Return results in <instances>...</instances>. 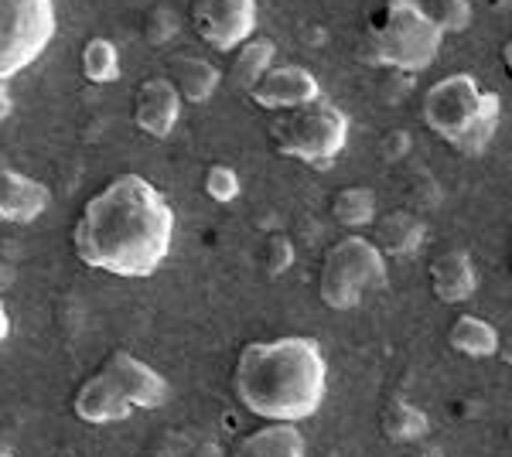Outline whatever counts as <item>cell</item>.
<instances>
[{"label": "cell", "mask_w": 512, "mask_h": 457, "mask_svg": "<svg viewBox=\"0 0 512 457\" xmlns=\"http://www.w3.org/2000/svg\"><path fill=\"white\" fill-rule=\"evenodd\" d=\"M175 243V209L147 178L120 174L82 205L72 226L79 263L140 280L164 267Z\"/></svg>", "instance_id": "1"}, {"label": "cell", "mask_w": 512, "mask_h": 457, "mask_svg": "<svg viewBox=\"0 0 512 457\" xmlns=\"http://www.w3.org/2000/svg\"><path fill=\"white\" fill-rule=\"evenodd\" d=\"M328 362L315 338L287 335L243 345L233 369L236 400L260 420L301 423L325 403Z\"/></svg>", "instance_id": "2"}, {"label": "cell", "mask_w": 512, "mask_h": 457, "mask_svg": "<svg viewBox=\"0 0 512 457\" xmlns=\"http://www.w3.org/2000/svg\"><path fill=\"white\" fill-rule=\"evenodd\" d=\"M171 400V386L154 365L134 352H113L72 396V410L82 423L106 427L127 420L134 410H158Z\"/></svg>", "instance_id": "3"}, {"label": "cell", "mask_w": 512, "mask_h": 457, "mask_svg": "<svg viewBox=\"0 0 512 457\" xmlns=\"http://www.w3.org/2000/svg\"><path fill=\"white\" fill-rule=\"evenodd\" d=\"M420 116H424L427 130L444 144H451L458 154L478 157L502 123V99L468 72H454L427 89Z\"/></svg>", "instance_id": "4"}, {"label": "cell", "mask_w": 512, "mask_h": 457, "mask_svg": "<svg viewBox=\"0 0 512 457\" xmlns=\"http://www.w3.org/2000/svg\"><path fill=\"white\" fill-rule=\"evenodd\" d=\"M444 45V31L427 18L417 0H386L369 21L366 41L359 45V58L373 69L390 72H424L434 65Z\"/></svg>", "instance_id": "5"}, {"label": "cell", "mask_w": 512, "mask_h": 457, "mask_svg": "<svg viewBox=\"0 0 512 457\" xmlns=\"http://www.w3.org/2000/svg\"><path fill=\"white\" fill-rule=\"evenodd\" d=\"M270 140L277 154L294 157L311 168H328L349 144V116L332 99L318 96L311 103L280 110L270 123Z\"/></svg>", "instance_id": "6"}, {"label": "cell", "mask_w": 512, "mask_h": 457, "mask_svg": "<svg viewBox=\"0 0 512 457\" xmlns=\"http://www.w3.org/2000/svg\"><path fill=\"white\" fill-rule=\"evenodd\" d=\"M386 284V256L379 253L373 239L349 232L328 249L318 270V297L332 311H349Z\"/></svg>", "instance_id": "7"}, {"label": "cell", "mask_w": 512, "mask_h": 457, "mask_svg": "<svg viewBox=\"0 0 512 457\" xmlns=\"http://www.w3.org/2000/svg\"><path fill=\"white\" fill-rule=\"evenodd\" d=\"M55 0H0V79H14L52 45Z\"/></svg>", "instance_id": "8"}, {"label": "cell", "mask_w": 512, "mask_h": 457, "mask_svg": "<svg viewBox=\"0 0 512 457\" xmlns=\"http://www.w3.org/2000/svg\"><path fill=\"white\" fill-rule=\"evenodd\" d=\"M195 35L216 52H236L256 31V0H192Z\"/></svg>", "instance_id": "9"}, {"label": "cell", "mask_w": 512, "mask_h": 457, "mask_svg": "<svg viewBox=\"0 0 512 457\" xmlns=\"http://www.w3.org/2000/svg\"><path fill=\"white\" fill-rule=\"evenodd\" d=\"M260 110H291V106L311 103L321 96V82L315 72H308L304 65H270L260 76V82L246 93Z\"/></svg>", "instance_id": "10"}, {"label": "cell", "mask_w": 512, "mask_h": 457, "mask_svg": "<svg viewBox=\"0 0 512 457\" xmlns=\"http://www.w3.org/2000/svg\"><path fill=\"white\" fill-rule=\"evenodd\" d=\"M181 116V96L175 82L168 76H151L137 86L134 93V123L137 130H144L147 137L164 140L171 137Z\"/></svg>", "instance_id": "11"}, {"label": "cell", "mask_w": 512, "mask_h": 457, "mask_svg": "<svg viewBox=\"0 0 512 457\" xmlns=\"http://www.w3.org/2000/svg\"><path fill=\"white\" fill-rule=\"evenodd\" d=\"M48 202H52L48 185H41V181L14 168H0V222L28 226V222L45 215Z\"/></svg>", "instance_id": "12"}, {"label": "cell", "mask_w": 512, "mask_h": 457, "mask_svg": "<svg viewBox=\"0 0 512 457\" xmlns=\"http://www.w3.org/2000/svg\"><path fill=\"white\" fill-rule=\"evenodd\" d=\"M478 287V273L468 249H448L431 263V290L441 304H465Z\"/></svg>", "instance_id": "13"}, {"label": "cell", "mask_w": 512, "mask_h": 457, "mask_svg": "<svg viewBox=\"0 0 512 457\" xmlns=\"http://www.w3.org/2000/svg\"><path fill=\"white\" fill-rule=\"evenodd\" d=\"M229 457H308V444L297 423H267L239 440Z\"/></svg>", "instance_id": "14"}, {"label": "cell", "mask_w": 512, "mask_h": 457, "mask_svg": "<svg viewBox=\"0 0 512 457\" xmlns=\"http://www.w3.org/2000/svg\"><path fill=\"white\" fill-rule=\"evenodd\" d=\"M168 79L175 82L181 99H188V103H209L212 93H216L219 82H222V72L209 62V58L181 52V55H175V62H171Z\"/></svg>", "instance_id": "15"}, {"label": "cell", "mask_w": 512, "mask_h": 457, "mask_svg": "<svg viewBox=\"0 0 512 457\" xmlns=\"http://www.w3.org/2000/svg\"><path fill=\"white\" fill-rule=\"evenodd\" d=\"M424 222L417 219L414 212L400 209V212H390L386 219H379L376 226V249L383 256H414L420 246H424Z\"/></svg>", "instance_id": "16"}, {"label": "cell", "mask_w": 512, "mask_h": 457, "mask_svg": "<svg viewBox=\"0 0 512 457\" xmlns=\"http://www.w3.org/2000/svg\"><path fill=\"white\" fill-rule=\"evenodd\" d=\"M448 345L454 352L468 355V359H492V355L499 352V331H495L485 318L458 314L448 328Z\"/></svg>", "instance_id": "17"}, {"label": "cell", "mask_w": 512, "mask_h": 457, "mask_svg": "<svg viewBox=\"0 0 512 457\" xmlns=\"http://www.w3.org/2000/svg\"><path fill=\"white\" fill-rule=\"evenodd\" d=\"M277 58V45L270 38H246L243 45L236 48L233 69H229V82L239 89V93H250V89L260 82L263 72L274 65Z\"/></svg>", "instance_id": "18"}, {"label": "cell", "mask_w": 512, "mask_h": 457, "mask_svg": "<svg viewBox=\"0 0 512 457\" xmlns=\"http://www.w3.org/2000/svg\"><path fill=\"white\" fill-rule=\"evenodd\" d=\"M332 219L342 229H366L376 219V191L349 185L332 195Z\"/></svg>", "instance_id": "19"}, {"label": "cell", "mask_w": 512, "mask_h": 457, "mask_svg": "<svg viewBox=\"0 0 512 457\" xmlns=\"http://www.w3.org/2000/svg\"><path fill=\"white\" fill-rule=\"evenodd\" d=\"M82 76L96 86H110L120 79V52L110 38H89L82 45Z\"/></svg>", "instance_id": "20"}, {"label": "cell", "mask_w": 512, "mask_h": 457, "mask_svg": "<svg viewBox=\"0 0 512 457\" xmlns=\"http://www.w3.org/2000/svg\"><path fill=\"white\" fill-rule=\"evenodd\" d=\"M383 434L390 440H400V444L424 437L427 434V413L396 396V400L386 403V410H383Z\"/></svg>", "instance_id": "21"}, {"label": "cell", "mask_w": 512, "mask_h": 457, "mask_svg": "<svg viewBox=\"0 0 512 457\" xmlns=\"http://www.w3.org/2000/svg\"><path fill=\"white\" fill-rule=\"evenodd\" d=\"M424 14L431 18L444 35H458L472 24V4L468 0H417Z\"/></svg>", "instance_id": "22"}, {"label": "cell", "mask_w": 512, "mask_h": 457, "mask_svg": "<svg viewBox=\"0 0 512 457\" xmlns=\"http://www.w3.org/2000/svg\"><path fill=\"white\" fill-rule=\"evenodd\" d=\"M256 263H260V270L267 273V277H280V273L291 270L294 267L291 236H284V232H270V236L260 243V249H256Z\"/></svg>", "instance_id": "23"}, {"label": "cell", "mask_w": 512, "mask_h": 457, "mask_svg": "<svg viewBox=\"0 0 512 457\" xmlns=\"http://www.w3.org/2000/svg\"><path fill=\"white\" fill-rule=\"evenodd\" d=\"M202 188L216 205L236 202L239 191H243V185H239V174L229 168V164H209V168H205V178H202Z\"/></svg>", "instance_id": "24"}, {"label": "cell", "mask_w": 512, "mask_h": 457, "mask_svg": "<svg viewBox=\"0 0 512 457\" xmlns=\"http://www.w3.org/2000/svg\"><path fill=\"white\" fill-rule=\"evenodd\" d=\"M175 35H178V14L171 11L168 4L151 7V14L144 18V38H147V45L161 48V45H168V41L175 38Z\"/></svg>", "instance_id": "25"}, {"label": "cell", "mask_w": 512, "mask_h": 457, "mask_svg": "<svg viewBox=\"0 0 512 457\" xmlns=\"http://www.w3.org/2000/svg\"><path fill=\"white\" fill-rule=\"evenodd\" d=\"M147 457H185V451L178 447V437H161L158 444L151 447V454Z\"/></svg>", "instance_id": "26"}, {"label": "cell", "mask_w": 512, "mask_h": 457, "mask_svg": "<svg viewBox=\"0 0 512 457\" xmlns=\"http://www.w3.org/2000/svg\"><path fill=\"white\" fill-rule=\"evenodd\" d=\"M11 338V314H7V304H4V297H0V345Z\"/></svg>", "instance_id": "27"}, {"label": "cell", "mask_w": 512, "mask_h": 457, "mask_svg": "<svg viewBox=\"0 0 512 457\" xmlns=\"http://www.w3.org/2000/svg\"><path fill=\"white\" fill-rule=\"evenodd\" d=\"M11 89H7V82L0 79V120H7V113H11Z\"/></svg>", "instance_id": "28"}, {"label": "cell", "mask_w": 512, "mask_h": 457, "mask_svg": "<svg viewBox=\"0 0 512 457\" xmlns=\"http://www.w3.org/2000/svg\"><path fill=\"white\" fill-rule=\"evenodd\" d=\"M188 457H222V451H219L216 444H212V440H205V444H198Z\"/></svg>", "instance_id": "29"}, {"label": "cell", "mask_w": 512, "mask_h": 457, "mask_svg": "<svg viewBox=\"0 0 512 457\" xmlns=\"http://www.w3.org/2000/svg\"><path fill=\"white\" fill-rule=\"evenodd\" d=\"M0 457H14L11 451H4V447H0Z\"/></svg>", "instance_id": "30"}, {"label": "cell", "mask_w": 512, "mask_h": 457, "mask_svg": "<svg viewBox=\"0 0 512 457\" xmlns=\"http://www.w3.org/2000/svg\"><path fill=\"white\" fill-rule=\"evenodd\" d=\"M72 457H82V454H72Z\"/></svg>", "instance_id": "31"}]
</instances>
